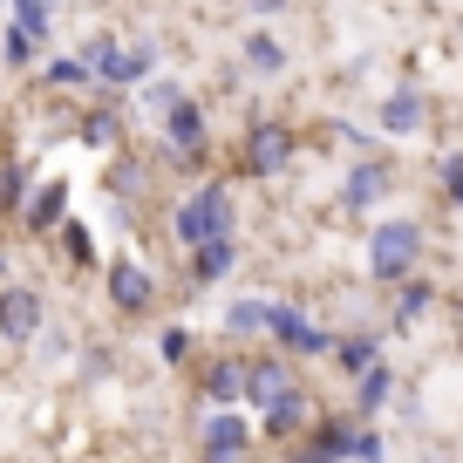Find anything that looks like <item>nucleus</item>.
<instances>
[{
  "label": "nucleus",
  "instance_id": "30",
  "mask_svg": "<svg viewBox=\"0 0 463 463\" xmlns=\"http://www.w3.org/2000/svg\"><path fill=\"white\" fill-rule=\"evenodd\" d=\"M436 198H443L449 212H463V150H443V157H436Z\"/></svg>",
  "mask_w": 463,
  "mask_h": 463
},
{
  "label": "nucleus",
  "instance_id": "26",
  "mask_svg": "<svg viewBox=\"0 0 463 463\" xmlns=\"http://www.w3.org/2000/svg\"><path fill=\"white\" fill-rule=\"evenodd\" d=\"M42 89H61V96L89 89V96H96V75H89L82 55H55V61H42Z\"/></svg>",
  "mask_w": 463,
  "mask_h": 463
},
{
  "label": "nucleus",
  "instance_id": "36",
  "mask_svg": "<svg viewBox=\"0 0 463 463\" xmlns=\"http://www.w3.org/2000/svg\"><path fill=\"white\" fill-rule=\"evenodd\" d=\"M0 7H7V0H0Z\"/></svg>",
  "mask_w": 463,
  "mask_h": 463
},
{
  "label": "nucleus",
  "instance_id": "16",
  "mask_svg": "<svg viewBox=\"0 0 463 463\" xmlns=\"http://www.w3.org/2000/svg\"><path fill=\"white\" fill-rule=\"evenodd\" d=\"M61 218H69V177H34V191H28L14 225L28 232V239H55Z\"/></svg>",
  "mask_w": 463,
  "mask_h": 463
},
{
  "label": "nucleus",
  "instance_id": "3",
  "mask_svg": "<svg viewBox=\"0 0 463 463\" xmlns=\"http://www.w3.org/2000/svg\"><path fill=\"white\" fill-rule=\"evenodd\" d=\"M150 164H164V171H177V177H204V164H212V109H204L198 89L157 123Z\"/></svg>",
  "mask_w": 463,
  "mask_h": 463
},
{
  "label": "nucleus",
  "instance_id": "6",
  "mask_svg": "<svg viewBox=\"0 0 463 463\" xmlns=\"http://www.w3.org/2000/svg\"><path fill=\"white\" fill-rule=\"evenodd\" d=\"M293 157H300V130L293 123H279V116H252L246 123V137H239V177L273 184V177L293 171Z\"/></svg>",
  "mask_w": 463,
  "mask_h": 463
},
{
  "label": "nucleus",
  "instance_id": "24",
  "mask_svg": "<svg viewBox=\"0 0 463 463\" xmlns=\"http://www.w3.org/2000/svg\"><path fill=\"white\" fill-rule=\"evenodd\" d=\"M327 362L354 382V375H368V368L382 362V341H375V334H334V354H327Z\"/></svg>",
  "mask_w": 463,
  "mask_h": 463
},
{
  "label": "nucleus",
  "instance_id": "18",
  "mask_svg": "<svg viewBox=\"0 0 463 463\" xmlns=\"http://www.w3.org/2000/svg\"><path fill=\"white\" fill-rule=\"evenodd\" d=\"M239 69H246V75H260V82H279V75L293 69V55H287V42H279V34L260 21V28H252L246 42H239Z\"/></svg>",
  "mask_w": 463,
  "mask_h": 463
},
{
  "label": "nucleus",
  "instance_id": "11",
  "mask_svg": "<svg viewBox=\"0 0 463 463\" xmlns=\"http://www.w3.org/2000/svg\"><path fill=\"white\" fill-rule=\"evenodd\" d=\"M430 89L422 82H395V89H382V102H375V130L382 137H395V144H409V137H422L430 130Z\"/></svg>",
  "mask_w": 463,
  "mask_h": 463
},
{
  "label": "nucleus",
  "instance_id": "4",
  "mask_svg": "<svg viewBox=\"0 0 463 463\" xmlns=\"http://www.w3.org/2000/svg\"><path fill=\"white\" fill-rule=\"evenodd\" d=\"M422 252H430V225L395 212V218H375V225H368L362 260H368V279H375V287H395V279L422 273Z\"/></svg>",
  "mask_w": 463,
  "mask_h": 463
},
{
  "label": "nucleus",
  "instance_id": "2",
  "mask_svg": "<svg viewBox=\"0 0 463 463\" xmlns=\"http://www.w3.org/2000/svg\"><path fill=\"white\" fill-rule=\"evenodd\" d=\"M239 232V198H232V177H191L171 198V239L177 252L204 246V239H225Z\"/></svg>",
  "mask_w": 463,
  "mask_h": 463
},
{
  "label": "nucleus",
  "instance_id": "1",
  "mask_svg": "<svg viewBox=\"0 0 463 463\" xmlns=\"http://www.w3.org/2000/svg\"><path fill=\"white\" fill-rule=\"evenodd\" d=\"M75 55H82V61H89V75H96V96H116V102H123L137 82H150V75H157V34L89 28Z\"/></svg>",
  "mask_w": 463,
  "mask_h": 463
},
{
  "label": "nucleus",
  "instance_id": "32",
  "mask_svg": "<svg viewBox=\"0 0 463 463\" xmlns=\"http://www.w3.org/2000/svg\"><path fill=\"white\" fill-rule=\"evenodd\" d=\"M354 463H389V443H382L368 422H362V436H354Z\"/></svg>",
  "mask_w": 463,
  "mask_h": 463
},
{
  "label": "nucleus",
  "instance_id": "17",
  "mask_svg": "<svg viewBox=\"0 0 463 463\" xmlns=\"http://www.w3.org/2000/svg\"><path fill=\"white\" fill-rule=\"evenodd\" d=\"M354 436H362L354 416H320L314 430H307V443H300L293 463H354Z\"/></svg>",
  "mask_w": 463,
  "mask_h": 463
},
{
  "label": "nucleus",
  "instance_id": "15",
  "mask_svg": "<svg viewBox=\"0 0 463 463\" xmlns=\"http://www.w3.org/2000/svg\"><path fill=\"white\" fill-rule=\"evenodd\" d=\"M239 266H246V239H239V232H225V239H204V246L184 252L191 287H218V279H232Z\"/></svg>",
  "mask_w": 463,
  "mask_h": 463
},
{
  "label": "nucleus",
  "instance_id": "13",
  "mask_svg": "<svg viewBox=\"0 0 463 463\" xmlns=\"http://www.w3.org/2000/svg\"><path fill=\"white\" fill-rule=\"evenodd\" d=\"M69 137H75L82 150H96V157H116V150L130 144V123H123V102H116V96H96V102H89V109H82V116L69 123Z\"/></svg>",
  "mask_w": 463,
  "mask_h": 463
},
{
  "label": "nucleus",
  "instance_id": "5",
  "mask_svg": "<svg viewBox=\"0 0 463 463\" xmlns=\"http://www.w3.org/2000/svg\"><path fill=\"white\" fill-rule=\"evenodd\" d=\"M102 300H109L116 320H150L164 300V279L150 260H137V252H116L109 266H102Z\"/></svg>",
  "mask_w": 463,
  "mask_h": 463
},
{
  "label": "nucleus",
  "instance_id": "21",
  "mask_svg": "<svg viewBox=\"0 0 463 463\" xmlns=\"http://www.w3.org/2000/svg\"><path fill=\"white\" fill-rule=\"evenodd\" d=\"M28 191H34V164L21 157V150H0V218H7V225L21 218Z\"/></svg>",
  "mask_w": 463,
  "mask_h": 463
},
{
  "label": "nucleus",
  "instance_id": "33",
  "mask_svg": "<svg viewBox=\"0 0 463 463\" xmlns=\"http://www.w3.org/2000/svg\"><path fill=\"white\" fill-rule=\"evenodd\" d=\"M82 362H89V375H116V347H89Z\"/></svg>",
  "mask_w": 463,
  "mask_h": 463
},
{
  "label": "nucleus",
  "instance_id": "31",
  "mask_svg": "<svg viewBox=\"0 0 463 463\" xmlns=\"http://www.w3.org/2000/svg\"><path fill=\"white\" fill-rule=\"evenodd\" d=\"M157 354H164V368H184L191 354H198V334H191V327H164L157 334Z\"/></svg>",
  "mask_w": 463,
  "mask_h": 463
},
{
  "label": "nucleus",
  "instance_id": "8",
  "mask_svg": "<svg viewBox=\"0 0 463 463\" xmlns=\"http://www.w3.org/2000/svg\"><path fill=\"white\" fill-rule=\"evenodd\" d=\"M48 320H55V307H48L42 287H28V279H0V341H7V347H28Z\"/></svg>",
  "mask_w": 463,
  "mask_h": 463
},
{
  "label": "nucleus",
  "instance_id": "7",
  "mask_svg": "<svg viewBox=\"0 0 463 463\" xmlns=\"http://www.w3.org/2000/svg\"><path fill=\"white\" fill-rule=\"evenodd\" d=\"M395 184H402L395 157H382V150H362V157H347L341 191H334V204H341L347 218H368V212H382V204L395 198Z\"/></svg>",
  "mask_w": 463,
  "mask_h": 463
},
{
  "label": "nucleus",
  "instance_id": "14",
  "mask_svg": "<svg viewBox=\"0 0 463 463\" xmlns=\"http://www.w3.org/2000/svg\"><path fill=\"white\" fill-rule=\"evenodd\" d=\"M198 402H204V409H239V402H246V354H239V347H225V354H204Z\"/></svg>",
  "mask_w": 463,
  "mask_h": 463
},
{
  "label": "nucleus",
  "instance_id": "10",
  "mask_svg": "<svg viewBox=\"0 0 463 463\" xmlns=\"http://www.w3.org/2000/svg\"><path fill=\"white\" fill-rule=\"evenodd\" d=\"M198 463H252V422L239 409H204L198 416Z\"/></svg>",
  "mask_w": 463,
  "mask_h": 463
},
{
  "label": "nucleus",
  "instance_id": "25",
  "mask_svg": "<svg viewBox=\"0 0 463 463\" xmlns=\"http://www.w3.org/2000/svg\"><path fill=\"white\" fill-rule=\"evenodd\" d=\"M389 395H395V362H375L368 375H354V416H382L389 409Z\"/></svg>",
  "mask_w": 463,
  "mask_h": 463
},
{
  "label": "nucleus",
  "instance_id": "19",
  "mask_svg": "<svg viewBox=\"0 0 463 463\" xmlns=\"http://www.w3.org/2000/svg\"><path fill=\"white\" fill-rule=\"evenodd\" d=\"M314 422H320V402H314V389H293L287 402L260 409V430L273 436V443H287V436H307Z\"/></svg>",
  "mask_w": 463,
  "mask_h": 463
},
{
  "label": "nucleus",
  "instance_id": "35",
  "mask_svg": "<svg viewBox=\"0 0 463 463\" xmlns=\"http://www.w3.org/2000/svg\"><path fill=\"white\" fill-rule=\"evenodd\" d=\"M0 279H7V252H0Z\"/></svg>",
  "mask_w": 463,
  "mask_h": 463
},
{
  "label": "nucleus",
  "instance_id": "27",
  "mask_svg": "<svg viewBox=\"0 0 463 463\" xmlns=\"http://www.w3.org/2000/svg\"><path fill=\"white\" fill-rule=\"evenodd\" d=\"M55 246H61V260H69L75 273H89V266H96V232H89L82 218H61V225H55Z\"/></svg>",
  "mask_w": 463,
  "mask_h": 463
},
{
  "label": "nucleus",
  "instance_id": "22",
  "mask_svg": "<svg viewBox=\"0 0 463 463\" xmlns=\"http://www.w3.org/2000/svg\"><path fill=\"white\" fill-rule=\"evenodd\" d=\"M436 279H422V273H409V279H395V327H422V320L436 314Z\"/></svg>",
  "mask_w": 463,
  "mask_h": 463
},
{
  "label": "nucleus",
  "instance_id": "23",
  "mask_svg": "<svg viewBox=\"0 0 463 463\" xmlns=\"http://www.w3.org/2000/svg\"><path fill=\"white\" fill-rule=\"evenodd\" d=\"M130 96H137V109H144V116H150V130H157L164 116H171V109H177V102H184V96H191V82H177V75H150V82H137V89H130Z\"/></svg>",
  "mask_w": 463,
  "mask_h": 463
},
{
  "label": "nucleus",
  "instance_id": "28",
  "mask_svg": "<svg viewBox=\"0 0 463 463\" xmlns=\"http://www.w3.org/2000/svg\"><path fill=\"white\" fill-rule=\"evenodd\" d=\"M0 61H7L14 75H28L34 61H42V42H34L28 28H14V21H7V28H0Z\"/></svg>",
  "mask_w": 463,
  "mask_h": 463
},
{
  "label": "nucleus",
  "instance_id": "9",
  "mask_svg": "<svg viewBox=\"0 0 463 463\" xmlns=\"http://www.w3.org/2000/svg\"><path fill=\"white\" fill-rule=\"evenodd\" d=\"M266 341H273L279 354H293V362H320V354H334V334L320 327L307 307H293V300H273V327H266Z\"/></svg>",
  "mask_w": 463,
  "mask_h": 463
},
{
  "label": "nucleus",
  "instance_id": "20",
  "mask_svg": "<svg viewBox=\"0 0 463 463\" xmlns=\"http://www.w3.org/2000/svg\"><path fill=\"white\" fill-rule=\"evenodd\" d=\"M218 327H225V341H266V327H273V300H266V293H239Z\"/></svg>",
  "mask_w": 463,
  "mask_h": 463
},
{
  "label": "nucleus",
  "instance_id": "34",
  "mask_svg": "<svg viewBox=\"0 0 463 463\" xmlns=\"http://www.w3.org/2000/svg\"><path fill=\"white\" fill-rule=\"evenodd\" d=\"M287 7H293V0H246V14H252V21H279Z\"/></svg>",
  "mask_w": 463,
  "mask_h": 463
},
{
  "label": "nucleus",
  "instance_id": "12",
  "mask_svg": "<svg viewBox=\"0 0 463 463\" xmlns=\"http://www.w3.org/2000/svg\"><path fill=\"white\" fill-rule=\"evenodd\" d=\"M293 389H307L293 354H279V347H266V354H246V409H273V402H287Z\"/></svg>",
  "mask_w": 463,
  "mask_h": 463
},
{
  "label": "nucleus",
  "instance_id": "29",
  "mask_svg": "<svg viewBox=\"0 0 463 463\" xmlns=\"http://www.w3.org/2000/svg\"><path fill=\"white\" fill-rule=\"evenodd\" d=\"M7 7H14V28H28L34 42H55V0H7Z\"/></svg>",
  "mask_w": 463,
  "mask_h": 463
}]
</instances>
